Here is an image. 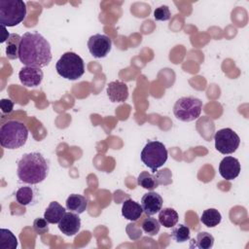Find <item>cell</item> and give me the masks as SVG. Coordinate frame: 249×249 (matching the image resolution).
I'll list each match as a JSON object with an SVG mask.
<instances>
[{
	"instance_id": "cell-18",
	"label": "cell",
	"mask_w": 249,
	"mask_h": 249,
	"mask_svg": "<svg viewBox=\"0 0 249 249\" xmlns=\"http://www.w3.org/2000/svg\"><path fill=\"white\" fill-rule=\"evenodd\" d=\"M179 220L178 213L170 207H165L160 209L159 212V222L161 226L165 228H172L174 227Z\"/></svg>"
},
{
	"instance_id": "cell-15",
	"label": "cell",
	"mask_w": 249,
	"mask_h": 249,
	"mask_svg": "<svg viewBox=\"0 0 249 249\" xmlns=\"http://www.w3.org/2000/svg\"><path fill=\"white\" fill-rule=\"evenodd\" d=\"M142 213L143 208L138 202L130 198L124 201L122 205V215L125 219L129 221H137L141 217Z\"/></svg>"
},
{
	"instance_id": "cell-23",
	"label": "cell",
	"mask_w": 249,
	"mask_h": 249,
	"mask_svg": "<svg viewBox=\"0 0 249 249\" xmlns=\"http://www.w3.org/2000/svg\"><path fill=\"white\" fill-rule=\"evenodd\" d=\"M18 239L16 235L7 229L0 230V248L1 249H16Z\"/></svg>"
},
{
	"instance_id": "cell-30",
	"label": "cell",
	"mask_w": 249,
	"mask_h": 249,
	"mask_svg": "<svg viewBox=\"0 0 249 249\" xmlns=\"http://www.w3.org/2000/svg\"><path fill=\"white\" fill-rule=\"evenodd\" d=\"M0 108L3 114H10L14 109V102L11 99L3 98L0 100Z\"/></svg>"
},
{
	"instance_id": "cell-29",
	"label": "cell",
	"mask_w": 249,
	"mask_h": 249,
	"mask_svg": "<svg viewBox=\"0 0 249 249\" xmlns=\"http://www.w3.org/2000/svg\"><path fill=\"white\" fill-rule=\"evenodd\" d=\"M170 17H171V14H170L169 8L165 5L156 8V10L154 11V18L156 20H161V21L168 20Z\"/></svg>"
},
{
	"instance_id": "cell-2",
	"label": "cell",
	"mask_w": 249,
	"mask_h": 249,
	"mask_svg": "<svg viewBox=\"0 0 249 249\" xmlns=\"http://www.w3.org/2000/svg\"><path fill=\"white\" fill-rule=\"evenodd\" d=\"M18 177L26 184L43 182L49 173V164L42 154L37 152L24 154L18 162Z\"/></svg>"
},
{
	"instance_id": "cell-25",
	"label": "cell",
	"mask_w": 249,
	"mask_h": 249,
	"mask_svg": "<svg viewBox=\"0 0 249 249\" xmlns=\"http://www.w3.org/2000/svg\"><path fill=\"white\" fill-rule=\"evenodd\" d=\"M16 200L20 205H28L30 204L34 199V191L31 187H20L16 192Z\"/></svg>"
},
{
	"instance_id": "cell-5",
	"label": "cell",
	"mask_w": 249,
	"mask_h": 249,
	"mask_svg": "<svg viewBox=\"0 0 249 249\" xmlns=\"http://www.w3.org/2000/svg\"><path fill=\"white\" fill-rule=\"evenodd\" d=\"M26 16V4L21 0L0 1V22L6 27L16 26Z\"/></svg>"
},
{
	"instance_id": "cell-16",
	"label": "cell",
	"mask_w": 249,
	"mask_h": 249,
	"mask_svg": "<svg viewBox=\"0 0 249 249\" xmlns=\"http://www.w3.org/2000/svg\"><path fill=\"white\" fill-rule=\"evenodd\" d=\"M65 205L67 210L77 214H82L88 208V199L82 195L72 194L67 197Z\"/></svg>"
},
{
	"instance_id": "cell-19",
	"label": "cell",
	"mask_w": 249,
	"mask_h": 249,
	"mask_svg": "<svg viewBox=\"0 0 249 249\" xmlns=\"http://www.w3.org/2000/svg\"><path fill=\"white\" fill-rule=\"evenodd\" d=\"M20 41H21V37L18 34H16V33L10 34V37L7 40V46H6V55L9 59L18 58Z\"/></svg>"
},
{
	"instance_id": "cell-21",
	"label": "cell",
	"mask_w": 249,
	"mask_h": 249,
	"mask_svg": "<svg viewBox=\"0 0 249 249\" xmlns=\"http://www.w3.org/2000/svg\"><path fill=\"white\" fill-rule=\"evenodd\" d=\"M191 247L200 248V249H210L214 245V237L212 234L206 231H200L196 234V238L192 239Z\"/></svg>"
},
{
	"instance_id": "cell-3",
	"label": "cell",
	"mask_w": 249,
	"mask_h": 249,
	"mask_svg": "<svg viewBox=\"0 0 249 249\" xmlns=\"http://www.w3.org/2000/svg\"><path fill=\"white\" fill-rule=\"evenodd\" d=\"M28 137L26 125L18 121H8L0 127V144L3 148L15 150L23 146Z\"/></svg>"
},
{
	"instance_id": "cell-9",
	"label": "cell",
	"mask_w": 249,
	"mask_h": 249,
	"mask_svg": "<svg viewBox=\"0 0 249 249\" xmlns=\"http://www.w3.org/2000/svg\"><path fill=\"white\" fill-rule=\"evenodd\" d=\"M112 48V40L104 34H94L88 40V49L95 58L105 57Z\"/></svg>"
},
{
	"instance_id": "cell-7",
	"label": "cell",
	"mask_w": 249,
	"mask_h": 249,
	"mask_svg": "<svg viewBox=\"0 0 249 249\" xmlns=\"http://www.w3.org/2000/svg\"><path fill=\"white\" fill-rule=\"evenodd\" d=\"M202 102L200 99L194 96H184L175 102L173 114L182 122H192L200 116Z\"/></svg>"
},
{
	"instance_id": "cell-11",
	"label": "cell",
	"mask_w": 249,
	"mask_h": 249,
	"mask_svg": "<svg viewBox=\"0 0 249 249\" xmlns=\"http://www.w3.org/2000/svg\"><path fill=\"white\" fill-rule=\"evenodd\" d=\"M81 228V219L79 214L74 212H66L58 223L59 231L67 236H72L78 233Z\"/></svg>"
},
{
	"instance_id": "cell-22",
	"label": "cell",
	"mask_w": 249,
	"mask_h": 249,
	"mask_svg": "<svg viewBox=\"0 0 249 249\" xmlns=\"http://www.w3.org/2000/svg\"><path fill=\"white\" fill-rule=\"evenodd\" d=\"M137 184L149 191H153L159 187L155 173H149L148 171H142L137 177Z\"/></svg>"
},
{
	"instance_id": "cell-14",
	"label": "cell",
	"mask_w": 249,
	"mask_h": 249,
	"mask_svg": "<svg viewBox=\"0 0 249 249\" xmlns=\"http://www.w3.org/2000/svg\"><path fill=\"white\" fill-rule=\"evenodd\" d=\"M107 95L112 102H124L128 97V88L121 81L110 82L107 86Z\"/></svg>"
},
{
	"instance_id": "cell-13",
	"label": "cell",
	"mask_w": 249,
	"mask_h": 249,
	"mask_svg": "<svg viewBox=\"0 0 249 249\" xmlns=\"http://www.w3.org/2000/svg\"><path fill=\"white\" fill-rule=\"evenodd\" d=\"M162 197L156 192H149L145 194L141 198V206L143 208V212L146 215L152 216L156 213L160 212L162 207Z\"/></svg>"
},
{
	"instance_id": "cell-24",
	"label": "cell",
	"mask_w": 249,
	"mask_h": 249,
	"mask_svg": "<svg viewBox=\"0 0 249 249\" xmlns=\"http://www.w3.org/2000/svg\"><path fill=\"white\" fill-rule=\"evenodd\" d=\"M170 236L176 242L182 243V242H186L190 239L191 231L187 226H185L183 224H179V225L176 224L174 227H172Z\"/></svg>"
},
{
	"instance_id": "cell-31",
	"label": "cell",
	"mask_w": 249,
	"mask_h": 249,
	"mask_svg": "<svg viewBox=\"0 0 249 249\" xmlns=\"http://www.w3.org/2000/svg\"><path fill=\"white\" fill-rule=\"evenodd\" d=\"M1 28H2V34H1L0 43L3 44L4 42H7V40H8L9 37H10V34H9V32L7 31V29H6V26L1 25Z\"/></svg>"
},
{
	"instance_id": "cell-12",
	"label": "cell",
	"mask_w": 249,
	"mask_h": 249,
	"mask_svg": "<svg viewBox=\"0 0 249 249\" xmlns=\"http://www.w3.org/2000/svg\"><path fill=\"white\" fill-rule=\"evenodd\" d=\"M240 163L236 158L225 157L219 165V173L226 180H233L240 173Z\"/></svg>"
},
{
	"instance_id": "cell-4",
	"label": "cell",
	"mask_w": 249,
	"mask_h": 249,
	"mask_svg": "<svg viewBox=\"0 0 249 249\" xmlns=\"http://www.w3.org/2000/svg\"><path fill=\"white\" fill-rule=\"evenodd\" d=\"M57 74L70 81L81 78L85 73V64L83 58L73 52L64 53L55 64Z\"/></svg>"
},
{
	"instance_id": "cell-20",
	"label": "cell",
	"mask_w": 249,
	"mask_h": 249,
	"mask_svg": "<svg viewBox=\"0 0 249 249\" xmlns=\"http://www.w3.org/2000/svg\"><path fill=\"white\" fill-rule=\"evenodd\" d=\"M221 220L222 215L215 208H208L204 210L200 216V222L208 228H214L218 226L221 223Z\"/></svg>"
},
{
	"instance_id": "cell-26",
	"label": "cell",
	"mask_w": 249,
	"mask_h": 249,
	"mask_svg": "<svg viewBox=\"0 0 249 249\" xmlns=\"http://www.w3.org/2000/svg\"><path fill=\"white\" fill-rule=\"evenodd\" d=\"M160 224L159 220H157L155 218L147 217L142 222V230L148 235L154 236V235L158 234L160 231Z\"/></svg>"
},
{
	"instance_id": "cell-1",
	"label": "cell",
	"mask_w": 249,
	"mask_h": 249,
	"mask_svg": "<svg viewBox=\"0 0 249 249\" xmlns=\"http://www.w3.org/2000/svg\"><path fill=\"white\" fill-rule=\"evenodd\" d=\"M18 58L25 66L45 67L52 60L51 45L40 33L25 32L21 36Z\"/></svg>"
},
{
	"instance_id": "cell-10",
	"label": "cell",
	"mask_w": 249,
	"mask_h": 249,
	"mask_svg": "<svg viewBox=\"0 0 249 249\" xmlns=\"http://www.w3.org/2000/svg\"><path fill=\"white\" fill-rule=\"evenodd\" d=\"M44 74L41 68L33 67V66H25L19 70L18 78L20 83L27 88H35L38 87L42 80Z\"/></svg>"
},
{
	"instance_id": "cell-8",
	"label": "cell",
	"mask_w": 249,
	"mask_h": 249,
	"mask_svg": "<svg viewBox=\"0 0 249 249\" xmlns=\"http://www.w3.org/2000/svg\"><path fill=\"white\" fill-rule=\"evenodd\" d=\"M214 141L216 150L223 155L234 153L240 144L239 136L229 127L219 129L214 135Z\"/></svg>"
},
{
	"instance_id": "cell-17",
	"label": "cell",
	"mask_w": 249,
	"mask_h": 249,
	"mask_svg": "<svg viewBox=\"0 0 249 249\" xmlns=\"http://www.w3.org/2000/svg\"><path fill=\"white\" fill-rule=\"evenodd\" d=\"M66 213L65 208L57 201H52L44 212V218L50 224H58Z\"/></svg>"
},
{
	"instance_id": "cell-6",
	"label": "cell",
	"mask_w": 249,
	"mask_h": 249,
	"mask_svg": "<svg viewBox=\"0 0 249 249\" xmlns=\"http://www.w3.org/2000/svg\"><path fill=\"white\" fill-rule=\"evenodd\" d=\"M141 160L155 173L167 160L168 153L163 143L160 141H148L141 152Z\"/></svg>"
},
{
	"instance_id": "cell-28",
	"label": "cell",
	"mask_w": 249,
	"mask_h": 249,
	"mask_svg": "<svg viewBox=\"0 0 249 249\" xmlns=\"http://www.w3.org/2000/svg\"><path fill=\"white\" fill-rule=\"evenodd\" d=\"M33 230L38 235L47 233L49 231L48 221L45 218H36L33 222Z\"/></svg>"
},
{
	"instance_id": "cell-27",
	"label": "cell",
	"mask_w": 249,
	"mask_h": 249,
	"mask_svg": "<svg viewBox=\"0 0 249 249\" xmlns=\"http://www.w3.org/2000/svg\"><path fill=\"white\" fill-rule=\"evenodd\" d=\"M155 175H156L157 181L159 183V186L160 185L166 186V185H169L172 183V173L168 168L157 170L155 172Z\"/></svg>"
}]
</instances>
